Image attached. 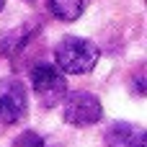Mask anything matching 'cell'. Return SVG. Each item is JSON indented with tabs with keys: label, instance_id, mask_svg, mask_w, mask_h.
Wrapping results in <instances>:
<instances>
[{
	"label": "cell",
	"instance_id": "cell-1",
	"mask_svg": "<svg viewBox=\"0 0 147 147\" xmlns=\"http://www.w3.org/2000/svg\"><path fill=\"white\" fill-rule=\"evenodd\" d=\"M54 62L62 72L70 75H85L98 62V47L80 36H65L54 47Z\"/></svg>",
	"mask_w": 147,
	"mask_h": 147
},
{
	"label": "cell",
	"instance_id": "cell-2",
	"mask_svg": "<svg viewBox=\"0 0 147 147\" xmlns=\"http://www.w3.org/2000/svg\"><path fill=\"white\" fill-rule=\"evenodd\" d=\"M31 88L34 93L39 96L41 106L44 109H54L62 103V98L67 96V80H65V72L54 65H47V62H39L34 65L31 70Z\"/></svg>",
	"mask_w": 147,
	"mask_h": 147
},
{
	"label": "cell",
	"instance_id": "cell-3",
	"mask_svg": "<svg viewBox=\"0 0 147 147\" xmlns=\"http://www.w3.org/2000/svg\"><path fill=\"white\" fill-rule=\"evenodd\" d=\"M62 119L72 127H90L96 121H101L103 116V109H101V101L93 96V93H85V90H75L70 96L62 98Z\"/></svg>",
	"mask_w": 147,
	"mask_h": 147
},
{
	"label": "cell",
	"instance_id": "cell-4",
	"mask_svg": "<svg viewBox=\"0 0 147 147\" xmlns=\"http://www.w3.org/2000/svg\"><path fill=\"white\" fill-rule=\"evenodd\" d=\"M28 111V98L23 83L8 78L0 80V121L3 124H18Z\"/></svg>",
	"mask_w": 147,
	"mask_h": 147
},
{
	"label": "cell",
	"instance_id": "cell-5",
	"mask_svg": "<svg viewBox=\"0 0 147 147\" xmlns=\"http://www.w3.org/2000/svg\"><path fill=\"white\" fill-rule=\"evenodd\" d=\"M103 140H106L109 147H145L147 134H145V129H140L134 124L114 121V124H109Z\"/></svg>",
	"mask_w": 147,
	"mask_h": 147
},
{
	"label": "cell",
	"instance_id": "cell-6",
	"mask_svg": "<svg viewBox=\"0 0 147 147\" xmlns=\"http://www.w3.org/2000/svg\"><path fill=\"white\" fill-rule=\"evenodd\" d=\"M88 8V0H49V10L59 21H78Z\"/></svg>",
	"mask_w": 147,
	"mask_h": 147
},
{
	"label": "cell",
	"instance_id": "cell-7",
	"mask_svg": "<svg viewBox=\"0 0 147 147\" xmlns=\"http://www.w3.org/2000/svg\"><path fill=\"white\" fill-rule=\"evenodd\" d=\"M13 147H44V137H39L36 132H23L13 140Z\"/></svg>",
	"mask_w": 147,
	"mask_h": 147
},
{
	"label": "cell",
	"instance_id": "cell-8",
	"mask_svg": "<svg viewBox=\"0 0 147 147\" xmlns=\"http://www.w3.org/2000/svg\"><path fill=\"white\" fill-rule=\"evenodd\" d=\"M3 8H5V0H0V10H3Z\"/></svg>",
	"mask_w": 147,
	"mask_h": 147
},
{
	"label": "cell",
	"instance_id": "cell-9",
	"mask_svg": "<svg viewBox=\"0 0 147 147\" xmlns=\"http://www.w3.org/2000/svg\"><path fill=\"white\" fill-rule=\"evenodd\" d=\"M26 3H34V0H26Z\"/></svg>",
	"mask_w": 147,
	"mask_h": 147
}]
</instances>
